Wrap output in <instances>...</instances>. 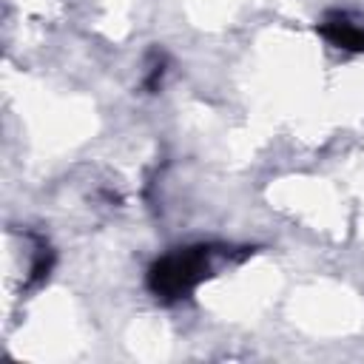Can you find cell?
Masks as SVG:
<instances>
[{
	"label": "cell",
	"instance_id": "1",
	"mask_svg": "<svg viewBox=\"0 0 364 364\" xmlns=\"http://www.w3.org/2000/svg\"><path fill=\"white\" fill-rule=\"evenodd\" d=\"M208 273H210V247H185L151 264L148 287L156 296L173 301L188 296Z\"/></svg>",
	"mask_w": 364,
	"mask_h": 364
},
{
	"label": "cell",
	"instance_id": "2",
	"mask_svg": "<svg viewBox=\"0 0 364 364\" xmlns=\"http://www.w3.org/2000/svg\"><path fill=\"white\" fill-rule=\"evenodd\" d=\"M318 31L338 48H347V51H364V28L350 23L347 17H327Z\"/></svg>",
	"mask_w": 364,
	"mask_h": 364
}]
</instances>
